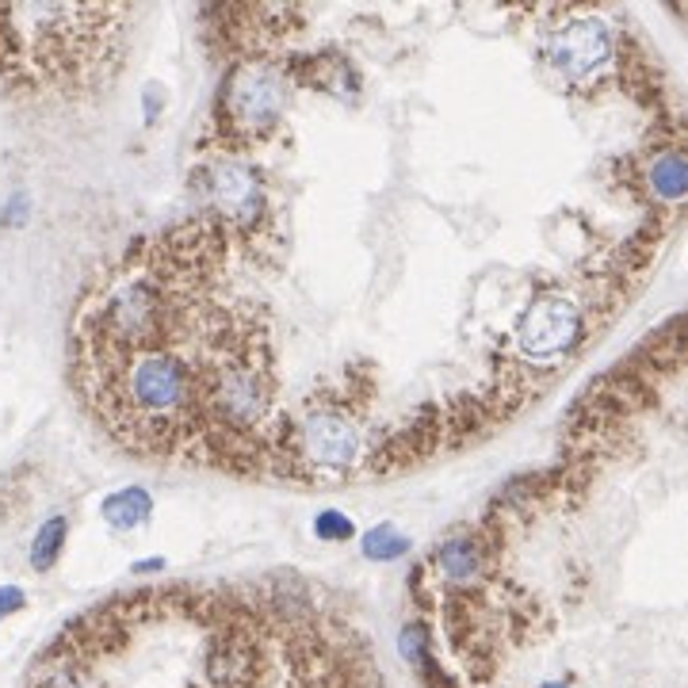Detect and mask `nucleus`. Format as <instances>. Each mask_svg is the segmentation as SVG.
<instances>
[{
    "instance_id": "39448f33",
    "label": "nucleus",
    "mask_w": 688,
    "mask_h": 688,
    "mask_svg": "<svg viewBox=\"0 0 688 688\" xmlns=\"http://www.w3.org/2000/svg\"><path fill=\"white\" fill-rule=\"evenodd\" d=\"M581 337V310L566 295H540L517 322V348L532 359H551Z\"/></svg>"
},
{
    "instance_id": "f257e3e1",
    "label": "nucleus",
    "mask_w": 688,
    "mask_h": 688,
    "mask_svg": "<svg viewBox=\"0 0 688 688\" xmlns=\"http://www.w3.org/2000/svg\"><path fill=\"white\" fill-rule=\"evenodd\" d=\"M126 8L0 4V77L12 85H92L115 69Z\"/></svg>"
},
{
    "instance_id": "ddd939ff",
    "label": "nucleus",
    "mask_w": 688,
    "mask_h": 688,
    "mask_svg": "<svg viewBox=\"0 0 688 688\" xmlns=\"http://www.w3.org/2000/svg\"><path fill=\"white\" fill-rule=\"evenodd\" d=\"M23 604H27V593H23L20 586H0V620L15 615Z\"/></svg>"
},
{
    "instance_id": "423d86ee",
    "label": "nucleus",
    "mask_w": 688,
    "mask_h": 688,
    "mask_svg": "<svg viewBox=\"0 0 688 688\" xmlns=\"http://www.w3.org/2000/svg\"><path fill=\"white\" fill-rule=\"evenodd\" d=\"M547 58L566 81H586L612 58V31L597 15H574L551 35Z\"/></svg>"
},
{
    "instance_id": "0eeeda50",
    "label": "nucleus",
    "mask_w": 688,
    "mask_h": 688,
    "mask_svg": "<svg viewBox=\"0 0 688 688\" xmlns=\"http://www.w3.org/2000/svg\"><path fill=\"white\" fill-rule=\"evenodd\" d=\"M490 547H486L482 535L475 532H455L432 551V566L440 574V586H455V589H475L478 581L486 578V566H490Z\"/></svg>"
},
{
    "instance_id": "7ed1b4c3",
    "label": "nucleus",
    "mask_w": 688,
    "mask_h": 688,
    "mask_svg": "<svg viewBox=\"0 0 688 688\" xmlns=\"http://www.w3.org/2000/svg\"><path fill=\"white\" fill-rule=\"evenodd\" d=\"M287 111V77L268 62H242L222 88V115L234 138H264Z\"/></svg>"
},
{
    "instance_id": "1a4fd4ad",
    "label": "nucleus",
    "mask_w": 688,
    "mask_h": 688,
    "mask_svg": "<svg viewBox=\"0 0 688 688\" xmlns=\"http://www.w3.org/2000/svg\"><path fill=\"white\" fill-rule=\"evenodd\" d=\"M66 535H69V520L66 517H51L35 532V540H31V566H35L38 574H46L54 563H58L62 547H66Z\"/></svg>"
},
{
    "instance_id": "2eb2a0df",
    "label": "nucleus",
    "mask_w": 688,
    "mask_h": 688,
    "mask_svg": "<svg viewBox=\"0 0 688 688\" xmlns=\"http://www.w3.org/2000/svg\"><path fill=\"white\" fill-rule=\"evenodd\" d=\"M535 688H570L566 681H543V685H535Z\"/></svg>"
},
{
    "instance_id": "f8f14e48",
    "label": "nucleus",
    "mask_w": 688,
    "mask_h": 688,
    "mask_svg": "<svg viewBox=\"0 0 688 688\" xmlns=\"http://www.w3.org/2000/svg\"><path fill=\"white\" fill-rule=\"evenodd\" d=\"M314 535L318 540H330V543H344L356 535V524H352L344 513H337V509H325V513H318V520H314Z\"/></svg>"
},
{
    "instance_id": "9d476101",
    "label": "nucleus",
    "mask_w": 688,
    "mask_h": 688,
    "mask_svg": "<svg viewBox=\"0 0 688 688\" xmlns=\"http://www.w3.org/2000/svg\"><path fill=\"white\" fill-rule=\"evenodd\" d=\"M651 184L662 199H681L685 196V157L677 149L662 154L658 162L651 165Z\"/></svg>"
},
{
    "instance_id": "9b49d317",
    "label": "nucleus",
    "mask_w": 688,
    "mask_h": 688,
    "mask_svg": "<svg viewBox=\"0 0 688 688\" xmlns=\"http://www.w3.org/2000/svg\"><path fill=\"white\" fill-rule=\"evenodd\" d=\"M406 551H410V540L395 524H379L364 535V555L375 558V563H390V558L406 555Z\"/></svg>"
},
{
    "instance_id": "6e6552de",
    "label": "nucleus",
    "mask_w": 688,
    "mask_h": 688,
    "mask_svg": "<svg viewBox=\"0 0 688 688\" xmlns=\"http://www.w3.org/2000/svg\"><path fill=\"white\" fill-rule=\"evenodd\" d=\"M100 513L115 532H131V528L146 524V520L154 517V498H149L142 486H126V490L111 493V498L103 501Z\"/></svg>"
},
{
    "instance_id": "f03ea898",
    "label": "nucleus",
    "mask_w": 688,
    "mask_h": 688,
    "mask_svg": "<svg viewBox=\"0 0 688 688\" xmlns=\"http://www.w3.org/2000/svg\"><path fill=\"white\" fill-rule=\"evenodd\" d=\"M196 191L207 203V219L230 234H253L264 219V180L245 157L214 154L199 165Z\"/></svg>"
},
{
    "instance_id": "4468645a",
    "label": "nucleus",
    "mask_w": 688,
    "mask_h": 688,
    "mask_svg": "<svg viewBox=\"0 0 688 688\" xmlns=\"http://www.w3.org/2000/svg\"><path fill=\"white\" fill-rule=\"evenodd\" d=\"M157 570H165V558H149V563L134 566V574H157Z\"/></svg>"
},
{
    "instance_id": "20e7f679",
    "label": "nucleus",
    "mask_w": 688,
    "mask_h": 688,
    "mask_svg": "<svg viewBox=\"0 0 688 688\" xmlns=\"http://www.w3.org/2000/svg\"><path fill=\"white\" fill-rule=\"evenodd\" d=\"M359 429L344 418L341 410H314L302 418V425L295 429V455L299 467L310 470H348L359 463Z\"/></svg>"
}]
</instances>
